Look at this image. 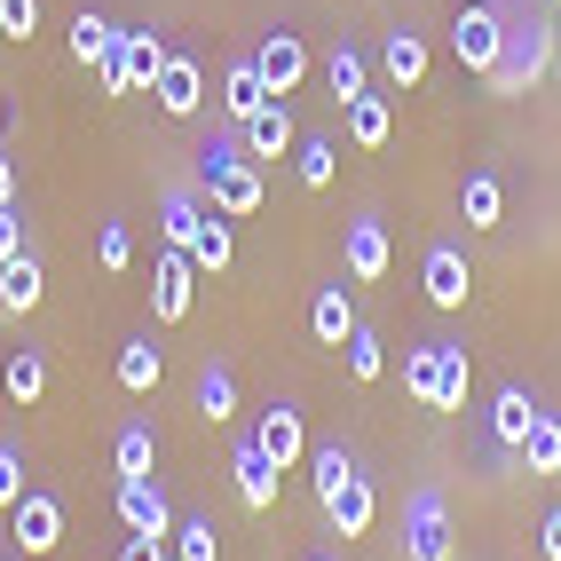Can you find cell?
<instances>
[{
	"mask_svg": "<svg viewBox=\"0 0 561 561\" xmlns=\"http://www.w3.org/2000/svg\"><path fill=\"white\" fill-rule=\"evenodd\" d=\"M119 522H127V538H174V506H167V491L151 474H135V482H119Z\"/></svg>",
	"mask_w": 561,
	"mask_h": 561,
	"instance_id": "52a82bcc",
	"label": "cell"
},
{
	"mask_svg": "<svg viewBox=\"0 0 561 561\" xmlns=\"http://www.w3.org/2000/svg\"><path fill=\"white\" fill-rule=\"evenodd\" d=\"M119 561H174V553H167V538H127Z\"/></svg>",
	"mask_w": 561,
	"mask_h": 561,
	"instance_id": "7bdbcfd3",
	"label": "cell"
},
{
	"mask_svg": "<svg viewBox=\"0 0 561 561\" xmlns=\"http://www.w3.org/2000/svg\"><path fill=\"white\" fill-rule=\"evenodd\" d=\"M459 538H451V499L420 482V491L403 499V561H451Z\"/></svg>",
	"mask_w": 561,
	"mask_h": 561,
	"instance_id": "3957f363",
	"label": "cell"
},
{
	"mask_svg": "<svg viewBox=\"0 0 561 561\" xmlns=\"http://www.w3.org/2000/svg\"><path fill=\"white\" fill-rule=\"evenodd\" d=\"M16 499H24V451H16V443H0V506L16 514Z\"/></svg>",
	"mask_w": 561,
	"mask_h": 561,
	"instance_id": "60d3db41",
	"label": "cell"
},
{
	"mask_svg": "<svg viewBox=\"0 0 561 561\" xmlns=\"http://www.w3.org/2000/svg\"><path fill=\"white\" fill-rule=\"evenodd\" d=\"M499 48H506V16H499V0H467V9L451 16V56L474 71L482 88H491V71H499Z\"/></svg>",
	"mask_w": 561,
	"mask_h": 561,
	"instance_id": "277c9868",
	"label": "cell"
},
{
	"mask_svg": "<svg viewBox=\"0 0 561 561\" xmlns=\"http://www.w3.org/2000/svg\"><path fill=\"white\" fill-rule=\"evenodd\" d=\"M191 301H198V261L182 253V245H167L159 270H151V317H159V324H182V317H191Z\"/></svg>",
	"mask_w": 561,
	"mask_h": 561,
	"instance_id": "5b68a950",
	"label": "cell"
},
{
	"mask_svg": "<svg viewBox=\"0 0 561 561\" xmlns=\"http://www.w3.org/2000/svg\"><path fill=\"white\" fill-rule=\"evenodd\" d=\"M111 41H119V24H111V16H95V9L71 16V64H103Z\"/></svg>",
	"mask_w": 561,
	"mask_h": 561,
	"instance_id": "d6a6232c",
	"label": "cell"
},
{
	"mask_svg": "<svg viewBox=\"0 0 561 561\" xmlns=\"http://www.w3.org/2000/svg\"><path fill=\"white\" fill-rule=\"evenodd\" d=\"M191 261H198V277H221L238 261V238H230V214H206V230H198V245H191Z\"/></svg>",
	"mask_w": 561,
	"mask_h": 561,
	"instance_id": "f1b7e54d",
	"label": "cell"
},
{
	"mask_svg": "<svg viewBox=\"0 0 561 561\" xmlns=\"http://www.w3.org/2000/svg\"><path fill=\"white\" fill-rule=\"evenodd\" d=\"M32 32H41V0H0V41H32Z\"/></svg>",
	"mask_w": 561,
	"mask_h": 561,
	"instance_id": "f35d334b",
	"label": "cell"
},
{
	"mask_svg": "<svg viewBox=\"0 0 561 561\" xmlns=\"http://www.w3.org/2000/svg\"><path fill=\"white\" fill-rule=\"evenodd\" d=\"M403 396L420 411H467V348L459 341H427L403 356Z\"/></svg>",
	"mask_w": 561,
	"mask_h": 561,
	"instance_id": "7a4b0ae2",
	"label": "cell"
},
{
	"mask_svg": "<svg viewBox=\"0 0 561 561\" xmlns=\"http://www.w3.org/2000/svg\"><path fill=\"white\" fill-rule=\"evenodd\" d=\"M459 214H467V230H499V214H506L499 174H467L459 182Z\"/></svg>",
	"mask_w": 561,
	"mask_h": 561,
	"instance_id": "4316f807",
	"label": "cell"
},
{
	"mask_svg": "<svg viewBox=\"0 0 561 561\" xmlns=\"http://www.w3.org/2000/svg\"><path fill=\"white\" fill-rule=\"evenodd\" d=\"M95 261H103L111 277H119L127 261H135V230H127V221H103V230H95Z\"/></svg>",
	"mask_w": 561,
	"mask_h": 561,
	"instance_id": "74e56055",
	"label": "cell"
},
{
	"mask_svg": "<svg viewBox=\"0 0 561 561\" xmlns=\"http://www.w3.org/2000/svg\"><path fill=\"white\" fill-rule=\"evenodd\" d=\"M348 135L364 142V151H380V142L396 135V111H388V95H356V103H348Z\"/></svg>",
	"mask_w": 561,
	"mask_h": 561,
	"instance_id": "4dcf8cb0",
	"label": "cell"
},
{
	"mask_svg": "<svg viewBox=\"0 0 561 561\" xmlns=\"http://www.w3.org/2000/svg\"><path fill=\"white\" fill-rule=\"evenodd\" d=\"M159 230H167V245H182V253H191V245H198V230H206V206H198V191H182V182H174V191L159 198Z\"/></svg>",
	"mask_w": 561,
	"mask_h": 561,
	"instance_id": "cb8c5ba5",
	"label": "cell"
},
{
	"mask_svg": "<svg viewBox=\"0 0 561 561\" xmlns=\"http://www.w3.org/2000/svg\"><path fill=\"white\" fill-rule=\"evenodd\" d=\"M198 420H214V427H230V420H238V371L221 364V356L198 364Z\"/></svg>",
	"mask_w": 561,
	"mask_h": 561,
	"instance_id": "44dd1931",
	"label": "cell"
},
{
	"mask_svg": "<svg viewBox=\"0 0 561 561\" xmlns=\"http://www.w3.org/2000/svg\"><path fill=\"white\" fill-rule=\"evenodd\" d=\"M238 151H245V135H206V142H198V191H206V174H214V167H230Z\"/></svg>",
	"mask_w": 561,
	"mask_h": 561,
	"instance_id": "ab89813d",
	"label": "cell"
},
{
	"mask_svg": "<svg viewBox=\"0 0 561 561\" xmlns=\"http://www.w3.org/2000/svg\"><path fill=\"white\" fill-rule=\"evenodd\" d=\"M9 522H16V546L24 553H56L64 546V499L56 491H24Z\"/></svg>",
	"mask_w": 561,
	"mask_h": 561,
	"instance_id": "30bf717a",
	"label": "cell"
},
{
	"mask_svg": "<svg viewBox=\"0 0 561 561\" xmlns=\"http://www.w3.org/2000/svg\"><path fill=\"white\" fill-rule=\"evenodd\" d=\"M206 191H214V206L230 214V221H245V214H261V191H270V182H261V159H230V167H214L206 174Z\"/></svg>",
	"mask_w": 561,
	"mask_h": 561,
	"instance_id": "9c48e42d",
	"label": "cell"
},
{
	"mask_svg": "<svg viewBox=\"0 0 561 561\" xmlns=\"http://www.w3.org/2000/svg\"><path fill=\"white\" fill-rule=\"evenodd\" d=\"M420 293L451 317V309H467V293H474V270H467V253L459 245H427V261H420Z\"/></svg>",
	"mask_w": 561,
	"mask_h": 561,
	"instance_id": "8992f818",
	"label": "cell"
},
{
	"mask_svg": "<svg viewBox=\"0 0 561 561\" xmlns=\"http://www.w3.org/2000/svg\"><path fill=\"white\" fill-rule=\"evenodd\" d=\"M261 103H277V95H270V80H261V64H253V56L221 71V111H230V127H245Z\"/></svg>",
	"mask_w": 561,
	"mask_h": 561,
	"instance_id": "d6986e66",
	"label": "cell"
},
{
	"mask_svg": "<svg viewBox=\"0 0 561 561\" xmlns=\"http://www.w3.org/2000/svg\"><path fill=\"white\" fill-rule=\"evenodd\" d=\"M293 174H301L309 191H332V174H341V151H332L324 135H301V142H293Z\"/></svg>",
	"mask_w": 561,
	"mask_h": 561,
	"instance_id": "1f68e13d",
	"label": "cell"
},
{
	"mask_svg": "<svg viewBox=\"0 0 561 561\" xmlns=\"http://www.w3.org/2000/svg\"><path fill=\"white\" fill-rule=\"evenodd\" d=\"M0 206H16V159L0 151Z\"/></svg>",
	"mask_w": 561,
	"mask_h": 561,
	"instance_id": "f6af8a7d",
	"label": "cell"
},
{
	"mask_svg": "<svg viewBox=\"0 0 561 561\" xmlns=\"http://www.w3.org/2000/svg\"><path fill=\"white\" fill-rule=\"evenodd\" d=\"M0 388H9L16 411H32V403L48 396V356H41V348H16L9 364H0Z\"/></svg>",
	"mask_w": 561,
	"mask_h": 561,
	"instance_id": "603a6c76",
	"label": "cell"
},
{
	"mask_svg": "<svg viewBox=\"0 0 561 561\" xmlns=\"http://www.w3.org/2000/svg\"><path fill=\"white\" fill-rule=\"evenodd\" d=\"M546 9H553V16H561V0H546Z\"/></svg>",
	"mask_w": 561,
	"mask_h": 561,
	"instance_id": "bcb514c9",
	"label": "cell"
},
{
	"mask_svg": "<svg viewBox=\"0 0 561 561\" xmlns=\"http://www.w3.org/2000/svg\"><path fill=\"white\" fill-rule=\"evenodd\" d=\"M159 467V435L151 427H119V443H111V474H119V482H135V474H151Z\"/></svg>",
	"mask_w": 561,
	"mask_h": 561,
	"instance_id": "83f0119b",
	"label": "cell"
},
{
	"mask_svg": "<svg viewBox=\"0 0 561 561\" xmlns=\"http://www.w3.org/2000/svg\"><path fill=\"white\" fill-rule=\"evenodd\" d=\"M253 64H261V80H270V95H293L309 80V41H301V32H270Z\"/></svg>",
	"mask_w": 561,
	"mask_h": 561,
	"instance_id": "4fadbf2b",
	"label": "cell"
},
{
	"mask_svg": "<svg viewBox=\"0 0 561 561\" xmlns=\"http://www.w3.org/2000/svg\"><path fill=\"white\" fill-rule=\"evenodd\" d=\"M119 56H127V80H135V88H151L159 71H167V56H174V48L159 41L151 24H119Z\"/></svg>",
	"mask_w": 561,
	"mask_h": 561,
	"instance_id": "7402d4cb",
	"label": "cell"
},
{
	"mask_svg": "<svg viewBox=\"0 0 561 561\" xmlns=\"http://www.w3.org/2000/svg\"><path fill=\"white\" fill-rule=\"evenodd\" d=\"M538 553H546V561H561V506L538 522Z\"/></svg>",
	"mask_w": 561,
	"mask_h": 561,
	"instance_id": "ee69618b",
	"label": "cell"
},
{
	"mask_svg": "<svg viewBox=\"0 0 561 561\" xmlns=\"http://www.w3.org/2000/svg\"><path fill=\"white\" fill-rule=\"evenodd\" d=\"M356 301H348V285H324L317 301H309V332H317V348H348V332H356Z\"/></svg>",
	"mask_w": 561,
	"mask_h": 561,
	"instance_id": "2e32d148",
	"label": "cell"
},
{
	"mask_svg": "<svg viewBox=\"0 0 561 561\" xmlns=\"http://www.w3.org/2000/svg\"><path fill=\"white\" fill-rule=\"evenodd\" d=\"M499 16H506V48H499V71H491V95H530L553 56H561V32H553V9L538 0H499Z\"/></svg>",
	"mask_w": 561,
	"mask_h": 561,
	"instance_id": "6da1fadb",
	"label": "cell"
},
{
	"mask_svg": "<svg viewBox=\"0 0 561 561\" xmlns=\"http://www.w3.org/2000/svg\"><path fill=\"white\" fill-rule=\"evenodd\" d=\"M16 253H32V245H24V214H16V206H0V270H9Z\"/></svg>",
	"mask_w": 561,
	"mask_h": 561,
	"instance_id": "b9f144b4",
	"label": "cell"
},
{
	"mask_svg": "<svg viewBox=\"0 0 561 561\" xmlns=\"http://www.w3.org/2000/svg\"><path fill=\"white\" fill-rule=\"evenodd\" d=\"M167 553H174V561H221V538H214V522H174Z\"/></svg>",
	"mask_w": 561,
	"mask_h": 561,
	"instance_id": "d590c367",
	"label": "cell"
},
{
	"mask_svg": "<svg viewBox=\"0 0 561 561\" xmlns=\"http://www.w3.org/2000/svg\"><path fill=\"white\" fill-rule=\"evenodd\" d=\"M380 371H388L380 332H371V324H356V332H348V380H380Z\"/></svg>",
	"mask_w": 561,
	"mask_h": 561,
	"instance_id": "8d00e7d4",
	"label": "cell"
},
{
	"mask_svg": "<svg viewBox=\"0 0 561 561\" xmlns=\"http://www.w3.org/2000/svg\"><path fill=\"white\" fill-rule=\"evenodd\" d=\"M159 371H167L159 341H151V332H135V341L119 348V364H111V380H119L127 396H151V388H159Z\"/></svg>",
	"mask_w": 561,
	"mask_h": 561,
	"instance_id": "ffe728a7",
	"label": "cell"
},
{
	"mask_svg": "<svg viewBox=\"0 0 561 561\" xmlns=\"http://www.w3.org/2000/svg\"><path fill=\"white\" fill-rule=\"evenodd\" d=\"M151 95H159L167 119H198V103H206V71H198V56H167V71L151 80Z\"/></svg>",
	"mask_w": 561,
	"mask_h": 561,
	"instance_id": "7c38bea8",
	"label": "cell"
},
{
	"mask_svg": "<svg viewBox=\"0 0 561 561\" xmlns=\"http://www.w3.org/2000/svg\"><path fill=\"white\" fill-rule=\"evenodd\" d=\"M238 135H245V159H293V142H301V127H293L285 95H277V103H261Z\"/></svg>",
	"mask_w": 561,
	"mask_h": 561,
	"instance_id": "5bb4252c",
	"label": "cell"
},
{
	"mask_svg": "<svg viewBox=\"0 0 561 561\" xmlns=\"http://www.w3.org/2000/svg\"><path fill=\"white\" fill-rule=\"evenodd\" d=\"M317 561H332V553H317Z\"/></svg>",
	"mask_w": 561,
	"mask_h": 561,
	"instance_id": "7dc6e473",
	"label": "cell"
},
{
	"mask_svg": "<svg viewBox=\"0 0 561 561\" xmlns=\"http://www.w3.org/2000/svg\"><path fill=\"white\" fill-rule=\"evenodd\" d=\"M364 80H371V64H364V48H348V41H341V48L324 56V88H332V103H341V111H348L356 95H371Z\"/></svg>",
	"mask_w": 561,
	"mask_h": 561,
	"instance_id": "484cf974",
	"label": "cell"
},
{
	"mask_svg": "<svg viewBox=\"0 0 561 561\" xmlns=\"http://www.w3.org/2000/svg\"><path fill=\"white\" fill-rule=\"evenodd\" d=\"M253 443H261V451L277 459V474H293V467L309 459V427H301V411H293V403H270V411H261Z\"/></svg>",
	"mask_w": 561,
	"mask_h": 561,
	"instance_id": "8fae6325",
	"label": "cell"
},
{
	"mask_svg": "<svg viewBox=\"0 0 561 561\" xmlns=\"http://www.w3.org/2000/svg\"><path fill=\"white\" fill-rule=\"evenodd\" d=\"M530 420H538L530 388H522V380H506V388L491 396V443H499V451H522V435H530Z\"/></svg>",
	"mask_w": 561,
	"mask_h": 561,
	"instance_id": "e0dca14e",
	"label": "cell"
},
{
	"mask_svg": "<svg viewBox=\"0 0 561 561\" xmlns=\"http://www.w3.org/2000/svg\"><path fill=\"white\" fill-rule=\"evenodd\" d=\"M230 474H238V499H245L253 514H270V506H277V459L261 451L253 435H245L238 451H230Z\"/></svg>",
	"mask_w": 561,
	"mask_h": 561,
	"instance_id": "9a60e30c",
	"label": "cell"
},
{
	"mask_svg": "<svg viewBox=\"0 0 561 561\" xmlns=\"http://www.w3.org/2000/svg\"><path fill=\"white\" fill-rule=\"evenodd\" d=\"M41 293H48V277H41L32 253H16L9 270H0V309H41Z\"/></svg>",
	"mask_w": 561,
	"mask_h": 561,
	"instance_id": "f546056e",
	"label": "cell"
},
{
	"mask_svg": "<svg viewBox=\"0 0 561 561\" xmlns=\"http://www.w3.org/2000/svg\"><path fill=\"white\" fill-rule=\"evenodd\" d=\"M371 506H380V499H371V482L356 474V482H341V491L324 499V522H332L341 538H364V530H371Z\"/></svg>",
	"mask_w": 561,
	"mask_h": 561,
	"instance_id": "d4e9b609",
	"label": "cell"
},
{
	"mask_svg": "<svg viewBox=\"0 0 561 561\" xmlns=\"http://www.w3.org/2000/svg\"><path fill=\"white\" fill-rule=\"evenodd\" d=\"M309 467H317V499H332L341 482H356V474H364V467L341 451V443H317V451H309Z\"/></svg>",
	"mask_w": 561,
	"mask_h": 561,
	"instance_id": "e575fe53",
	"label": "cell"
},
{
	"mask_svg": "<svg viewBox=\"0 0 561 561\" xmlns=\"http://www.w3.org/2000/svg\"><path fill=\"white\" fill-rule=\"evenodd\" d=\"M522 459H530V474H561V420H553V411H538V420H530Z\"/></svg>",
	"mask_w": 561,
	"mask_h": 561,
	"instance_id": "836d02e7",
	"label": "cell"
},
{
	"mask_svg": "<svg viewBox=\"0 0 561 561\" xmlns=\"http://www.w3.org/2000/svg\"><path fill=\"white\" fill-rule=\"evenodd\" d=\"M341 261H348V277H356V285L388 277V261H396L388 221H380V214H356V221H348V238H341Z\"/></svg>",
	"mask_w": 561,
	"mask_h": 561,
	"instance_id": "ba28073f",
	"label": "cell"
},
{
	"mask_svg": "<svg viewBox=\"0 0 561 561\" xmlns=\"http://www.w3.org/2000/svg\"><path fill=\"white\" fill-rule=\"evenodd\" d=\"M380 71L396 88H420L427 80V32H411V24H396L388 41H380Z\"/></svg>",
	"mask_w": 561,
	"mask_h": 561,
	"instance_id": "ac0fdd59",
	"label": "cell"
}]
</instances>
